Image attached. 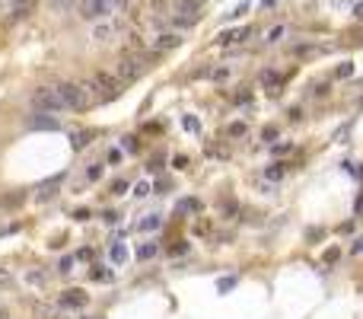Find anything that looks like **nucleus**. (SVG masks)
Here are the masks:
<instances>
[{"label":"nucleus","instance_id":"f257e3e1","mask_svg":"<svg viewBox=\"0 0 363 319\" xmlns=\"http://www.w3.org/2000/svg\"><path fill=\"white\" fill-rule=\"evenodd\" d=\"M58 93H60V99H64V106L74 109V112L90 109V102H92V93H90L86 83H58Z\"/></svg>","mask_w":363,"mask_h":319},{"label":"nucleus","instance_id":"f03ea898","mask_svg":"<svg viewBox=\"0 0 363 319\" xmlns=\"http://www.w3.org/2000/svg\"><path fill=\"white\" fill-rule=\"evenodd\" d=\"M90 86V93H99L102 99H115V96H121V86H124V80H121L118 74H92V80L86 83Z\"/></svg>","mask_w":363,"mask_h":319},{"label":"nucleus","instance_id":"7ed1b4c3","mask_svg":"<svg viewBox=\"0 0 363 319\" xmlns=\"http://www.w3.org/2000/svg\"><path fill=\"white\" fill-rule=\"evenodd\" d=\"M32 106H36L38 112H60V109H67L64 99H60V93H58V86H42V90H36Z\"/></svg>","mask_w":363,"mask_h":319},{"label":"nucleus","instance_id":"20e7f679","mask_svg":"<svg viewBox=\"0 0 363 319\" xmlns=\"http://www.w3.org/2000/svg\"><path fill=\"white\" fill-rule=\"evenodd\" d=\"M115 74H118L124 83H134L137 77L144 74V61H140V58H131V55H128V58H121V61H118Z\"/></svg>","mask_w":363,"mask_h":319},{"label":"nucleus","instance_id":"39448f33","mask_svg":"<svg viewBox=\"0 0 363 319\" xmlns=\"http://www.w3.org/2000/svg\"><path fill=\"white\" fill-rule=\"evenodd\" d=\"M36 4H38V0H13L10 23H20V20H26V16H32V13H36Z\"/></svg>","mask_w":363,"mask_h":319},{"label":"nucleus","instance_id":"423d86ee","mask_svg":"<svg viewBox=\"0 0 363 319\" xmlns=\"http://www.w3.org/2000/svg\"><path fill=\"white\" fill-rule=\"evenodd\" d=\"M248 36H252V29H248V26H242V29H226V32H220L217 36V45H236V42H246Z\"/></svg>","mask_w":363,"mask_h":319},{"label":"nucleus","instance_id":"0eeeda50","mask_svg":"<svg viewBox=\"0 0 363 319\" xmlns=\"http://www.w3.org/2000/svg\"><path fill=\"white\" fill-rule=\"evenodd\" d=\"M86 297L80 287H70V290H64V294H60V306H74V309H80V306H86Z\"/></svg>","mask_w":363,"mask_h":319},{"label":"nucleus","instance_id":"6e6552de","mask_svg":"<svg viewBox=\"0 0 363 319\" xmlns=\"http://www.w3.org/2000/svg\"><path fill=\"white\" fill-rule=\"evenodd\" d=\"M178 45H182V39L176 32H162V36H156V42H153L156 51H169V48H178Z\"/></svg>","mask_w":363,"mask_h":319},{"label":"nucleus","instance_id":"1a4fd4ad","mask_svg":"<svg viewBox=\"0 0 363 319\" xmlns=\"http://www.w3.org/2000/svg\"><path fill=\"white\" fill-rule=\"evenodd\" d=\"M280 83H284V77L278 71H264L262 74V86H264L268 93H280Z\"/></svg>","mask_w":363,"mask_h":319},{"label":"nucleus","instance_id":"9d476101","mask_svg":"<svg viewBox=\"0 0 363 319\" xmlns=\"http://www.w3.org/2000/svg\"><path fill=\"white\" fill-rule=\"evenodd\" d=\"M112 36H115V26H112V23H99L96 29H92V39H96V42H108Z\"/></svg>","mask_w":363,"mask_h":319},{"label":"nucleus","instance_id":"9b49d317","mask_svg":"<svg viewBox=\"0 0 363 319\" xmlns=\"http://www.w3.org/2000/svg\"><path fill=\"white\" fill-rule=\"evenodd\" d=\"M156 252H160L156 243H140V246H137V258H140V262H150Z\"/></svg>","mask_w":363,"mask_h":319},{"label":"nucleus","instance_id":"f8f14e48","mask_svg":"<svg viewBox=\"0 0 363 319\" xmlns=\"http://www.w3.org/2000/svg\"><path fill=\"white\" fill-rule=\"evenodd\" d=\"M70 144H74V150H83L86 144H90V131H74L70 134Z\"/></svg>","mask_w":363,"mask_h":319},{"label":"nucleus","instance_id":"ddd939ff","mask_svg":"<svg viewBox=\"0 0 363 319\" xmlns=\"http://www.w3.org/2000/svg\"><path fill=\"white\" fill-rule=\"evenodd\" d=\"M201 4H204V0H178V10H182V13H194V16H198Z\"/></svg>","mask_w":363,"mask_h":319},{"label":"nucleus","instance_id":"4468645a","mask_svg":"<svg viewBox=\"0 0 363 319\" xmlns=\"http://www.w3.org/2000/svg\"><path fill=\"white\" fill-rule=\"evenodd\" d=\"M102 172H106L102 163H90V166H86V179H90V182H96V179H102Z\"/></svg>","mask_w":363,"mask_h":319},{"label":"nucleus","instance_id":"2eb2a0df","mask_svg":"<svg viewBox=\"0 0 363 319\" xmlns=\"http://www.w3.org/2000/svg\"><path fill=\"white\" fill-rule=\"evenodd\" d=\"M160 214H150V217H146V220H140V230H146V233H150V230H160Z\"/></svg>","mask_w":363,"mask_h":319},{"label":"nucleus","instance_id":"dca6fc26","mask_svg":"<svg viewBox=\"0 0 363 319\" xmlns=\"http://www.w3.org/2000/svg\"><path fill=\"white\" fill-rule=\"evenodd\" d=\"M32 128H45V131H54L58 122H54V118H32Z\"/></svg>","mask_w":363,"mask_h":319},{"label":"nucleus","instance_id":"f3484780","mask_svg":"<svg viewBox=\"0 0 363 319\" xmlns=\"http://www.w3.org/2000/svg\"><path fill=\"white\" fill-rule=\"evenodd\" d=\"M124 258H128V249L124 246H112V262H115V265H121V262H124Z\"/></svg>","mask_w":363,"mask_h":319},{"label":"nucleus","instance_id":"a211bd4d","mask_svg":"<svg viewBox=\"0 0 363 319\" xmlns=\"http://www.w3.org/2000/svg\"><path fill=\"white\" fill-rule=\"evenodd\" d=\"M90 278H92V281H108L112 274L102 268V265H92V268H90Z\"/></svg>","mask_w":363,"mask_h":319},{"label":"nucleus","instance_id":"6ab92c4d","mask_svg":"<svg viewBox=\"0 0 363 319\" xmlns=\"http://www.w3.org/2000/svg\"><path fill=\"white\" fill-rule=\"evenodd\" d=\"M246 131H248V128H246V122H232V125L226 128V134H230V137H242Z\"/></svg>","mask_w":363,"mask_h":319},{"label":"nucleus","instance_id":"aec40b11","mask_svg":"<svg viewBox=\"0 0 363 319\" xmlns=\"http://www.w3.org/2000/svg\"><path fill=\"white\" fill-rule=\"evenodd\" d=\"M284 32H287V26H274V29H268V42H271V45H274V42H280Z\"/></svg>","mask_w":363,"mask_h":319},{"label":"nucleus","instance_id":"412c9836","mask_svg":"<svg viewBox=\"0 0 363 319\" xmlns=\"http://www.w3.org/2000/svg\"><path fill=\"white\" fill-rule=\"evenodd\" d=\"M264 176L271 179V182H278V179L284 176V166H280V163H274V166H268V169H264Z\"/></svg>","mask_w":363,"mask_h":319},{"label":"nucleus","instance_id":"4be33fe9","mask_svg":"<svg viewBox=\"0 0 363 319\" xmlns=\"http://www.w3.org/2000/svg\"><path fill=\"white\" fill-rule=\"evenodd\" d=\"M178 211H192V214H198V211H201V201H194V198H185V201L178 204Z\"/></svg>","mask_w":363,"mask_h":319},{"label":"nucleus","instance_id":"5701e85b","mask_svg":"<svg viewBox=\"0 0 363 319\" xmlns=\"http://www.w3.org/2000/svg\"><path fill=\"white\" fill-rule=\"evenodd\" d=\"M338 258H341V249H338V246H328V249H325V265H334Z\"/></svg>","mask_w":363,"mask_h":319},{"label":"nucleus","instance_id":"b1692460","mask_svg":"<svg viewBox=\"0 0 363 319\" xmlns=\"http://www.w3.org/2000/svg\"><path fill=\"white\" fill-rule=\"evenodd\" d=\"M182 125H185V131H201V122H198V118H192V115H185V118H182Z\"/></svg>","mask_w":363,"mask_h":319},{"label":"nucleus","instance_id":"393cba45","mask_svg":"<svg viewBox=\"0 0 363 319\" xmlns=\"http://www.w3.org/2000/svg\"><path fill=\"white\" fill-rule=\"evenodd\" d=\"M236 211H239L236 201H223V204H220V214H223V217H236Z\"/></svg>","mask_w":363,"mask_h":319},{"label":"nucleus","instance_id":"a878e982","mask_svg":"<svg viewBox=\"0 0 363 319\" xmlns=\"http://www.w3.org/2000/svg\"><path fill=\"white\" fill-rule=\"evenodd\" d=\"M242 13H248V0H246V4H236V7H232V10L226 13V20H236V16H242Z\"/></svg>","mask_w":363,"mask_h":319},{"label":"nucleus","instance_id":"bb28decb","mask_svg":"<svg viewBox=\"0 0 363 319\" xmlns=\"http://www.w3.org/2000/svg\"><path fill=\"white\" fill-rule=\"evenodd\" d=\"M293 150V144L290 141H280V144H274V153H278V157H284V153H290Z\"/></svg>","mask_w":363,"mask_h":319},{"label":"nucleus","instance_id":"cd10ccee","mask_svg":"<svg viewBox=\"0 0 363 319\" xmlns=\"http://www.w3.org/2000/svg\"><path fill=\"white\" fill-rule=\"evenodd\" d=\"M334 74H338V77H350V74H354V64L344 61V64H338V71H334Z\"/></svg>","mask_w":363,"mask_h":319},{"label":"nucleus","instance_id":"c85d7f7f","mask_svg":"<svg viewBox=\"0 0 363 319\" xmlns=\"http://www.w3.org/2000/svg\"><path fill=\"white\" fill-rule=\"evenodd\" d=\"M124 192H128V182H124V179H118V182L112 185V195H124Z\"/></svg>","mask_w":363,"mask_h":319},{"label":"nucleus","instance_id":"c756f323","mask_svg":"<svg viewBox=\"0 0 363 319\" xmlns=\"http://www.w3.org/2000/svg\"><path fill=\"white\" fill-rule=\"evenodd\" d=\"M134 195H150V182H137V188H134Z\"/></svg>","mask_w":363,"mask_h":319},{"label":"nucleus","instance_id":"7c9ffc66","mask_svg":"<svg viewBox=\"0 0 363 319\" xmlns=\"http://www.w3.org/2000/svg\"><path fill=\"white\" fill-rule=\"evenodd\" d=\"M350 252H354V255H360V252H363V236H357V239H354V246H350Z\"/></svg>","mask_w":363,"mask_h":319},{"label":"nucleus","instance_id":"2f4dec72","mask_svg":"<svg viewBox=\"0 0 363 319\" xmlns=\"http://www.w3.org/2000/svg\"><path fill=\"white\" fill-rule=\"evenodd\" d=\"M262 137H264V141H268V144H271V141H274V137H278V128H264V134H262Z\"/></svg>","mask_w":363,"mask_h":319},{"label":"nucleus","instance_id":"473e14b6","mask_svg":"<svg viewBox=\"0 0 363 319\" xmlns=\"http://www.w3.org/2000/svg\"><path fill=\"white\" fill-rule=\"evenodd\" d=\"M70 268H74V258H70V255L60 258V271H70Z\"/></svg>","mask_w":363,"mask_h":319},{"label":"nucleus","instance_id":"72a5a7b5","mask_svg":"<svg viewBox=\"0 0 363 319\" xmlns=\"http://www.w3.org/2000/svg\"><path fill=\"white\" fill-rule=\"evenodd\" d=\"M108 163H121V150H118V147L108 150Z\"/></svg>","mask_w":363,"mask_h":319},{"label":"nucleus","instance_id":"f704fd0d","mask_svg":"<svg viewBox=\"0 0 363 319\" xmlns=\"http://www.w3.org/2000/svg\"><path fill=\"white\" fill-rule=\"evenodd\" d=\"M357 16H363V4H360V7H357Z\"/></svg>","mask_w":363,"mask_h":319}]
</instances>
